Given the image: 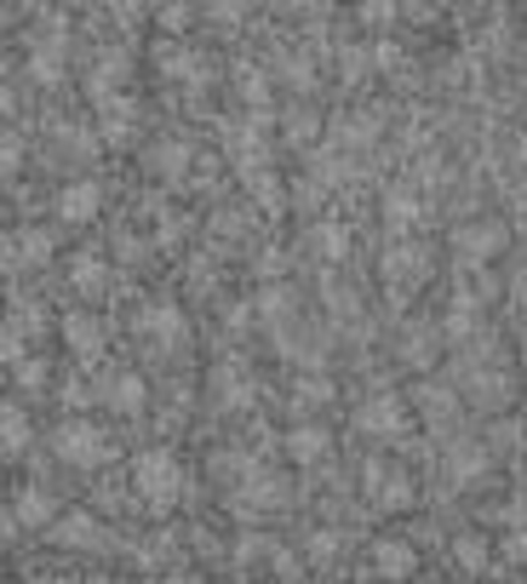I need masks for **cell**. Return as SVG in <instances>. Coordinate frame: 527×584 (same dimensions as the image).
Wrapping results in <instances>:
<instances>
[{"label": "cell", "instance_id": "1", "mask_svg": "<svg viewBox=\"0 0 527 584\" xmlns=\"http://www.w3.org/2000/svg\"><path fill=\"white\" fill-rule=\"evenodd\" d=\"M133 488H138V499H144L156 516L172 511V504L184 499V465H179V453H172V447H149V453H138Z\"/></svg>", "mask_w": 527, "mask_h": 584}, {"label": "cell", "instance_id": "2", "mask_svg": "<svg viewBox=\"0 0 527 584\" xmlns=\"http://www.w3.org/2000/svg\"><path fill=\"white\" fill-rule=\"evenodd\" d=\"M53 447H58V459L64 465H75V470H98L110 459V436L98 424H87V419H64L58 430H53Z\"/></svg>", "mask_w": 527, "mask_h": 584}, {"label": "cell", "instance_id": "3", "mask_svg": "<svg viewBox=\"0 0 527 584\" xmlns=\"http://www.w3.org/2000/svg\"><path fill=\"white\" fill-rule=\"evenodd\" d=\"M379 270H385L390 293H396V298H408L419 282H431V252L413 247V241H401V247H390L385 259H379Z\"/></svg>", "mask_w": 527, "mask_h": 584}, {"label": "cell", "instance_id": "4", "mask_svg": "<svg viewBox=\"0 0 527 584\" xmlns=\"http://www.w3.org/2000/svg\"><path fill=\"white\" fill-rule=\"evenodd\" d=\"M362 488H367V499L379 504V511H408V504H413V476L385 465V459H373L362 470Z\"/></svg>", "mask_w": 527, "mask_h": 584}, {"label": "cell", "instance_id": "5", "mask_svg": "<svg viewBox=\"0 0 527 584\" xmlns=\"http://www.w3.org/2000/svg\"><path fill=\"white\" fill-rule=\"evenodd\" d=\"M58 333H64L69 355H75L81 367L104 362V321H98V316H87V310H69V316L58 321Z\"/></svg>", "mask_w": 527, "mask_h": 584}, {"label": "cell", "instance_id": "6", "mask_svg": "<svg viewBox=\"0 0 527 584\" xmlns=\"http://www.w3.org/2000/svg\"><path fill=\"white\" fill-rule=\"evenodd\" d=\"M356 430H367V436H379V442H396L401 430H408V408H401V396H367L356 408Z\"/></svg>", "mask_w": 527, "mask_h": 584}, {"label": "cell", "instance_id": "7", "mask_svg": "<svg viewBox=\"0 0 527 584\" xmlns=\"http://www.w3.org/2000/svg\"><path fill=\"white\" fill-rule=\"evenodd\" d=\"M138 333L156 339L161 350H179V344L190 339V316H184L172 298H161V304H149V310L138 316Z\"/></svg>", "mask_w": 527, "mask_h": 584}, {"label": "cell", "instance_id": "8", "mask_svg": "<svg viewBox=\"0 0 527 584\" xmlns=\"http://www.w3.org/2000/svg\"><path fill=\"white\" fill-rule=\"evenodd\" d=\"M53 545L58 550H104L110 533H104V522H98L92 511H64L58 527H53Z\"/></svg>", "mask_w": 527, "mask_h": 584}, {"label": "cell", "instance_id": "9", "mask_svg": "<svg viewBox=\"0 0 527 584\" xmlns=\"http://www.w3.org/2000/svg\"><path fill=\"white\" fill-rule=\"evenodd\" d=\"M30 75L41 87H58L64 81V23L53 18L41 30V41H30Z\"/></svg>", "mask_w": 527, "mask_h": 584}, {"label": "cell", "instance_id": "10", "mask_svg": "<svg viewBox=\"0 0 527 584\" xmlns=\"http://www.w3.org/2000/svg\"><path fill=\"white\" fill-rule=\"evenodd\" d=\"M442 327H431V321H408V327H401V339H396V355H401V362H408V367H436V355H442Z\"/></svg>", "mask_w": 527, "mask_h": 584}, {"label": "cell", "instance_id": "11", "mask_svg": "<svg viewBox=\"0 0 527 584\" xmlns=\"http://www.w3.org/2000/svg\"><path fill=\"white\" fill-rule=\"evenodd\" d=\"M213 401L230 408V413L253 408V373H247V362H218L213 367Z\"/></svg>", "mask_w": 527, "mask_h": 584}, {"label": "cell", "instance_id": "12", "mask_svg": "<svg viewBox=\"0 0 527 584\" xmlns=\"http://www.w3.org/2000/svg\"><path fill=\"white\" fill-rule=\"evenodd\" d=\"M195 167V149L184 138H161V144H149V172L161 178V184H184Z\"/></svg>", "mask_w": 527, "mask_h": 584}, {"label": "cell", "instance_id": "13", "mask_svg": "<svg viewBox=\"0 0 527 584\" xmlns=\"http://www.w3.org/2000/svg\"><path fill=\"white\" fill-rule=\"evenodd\" d=\"M511 236H505V224H493V218H482V224H465V230H454V247L465 252L470 264H488L499 247H505Z\"/></svg>", "mask_w": 527, "mask_h": 584}, {"label": "cell", "instance_id": "14", "mask_svg": "<svg viewBox=\"0 0 527 584\" xmlns=\"http://www.w3.org/2000/svg\"><path fill=\"white\" fill-rule=\"evenodd\" d=\"M98 207H104V190H98L92 178H75V184L58 190V218L64 224H92Z\"/></svg>", "mask_w": 527, "mask_h": 584}, {"label": "cell", "instance_id": "15", "mask_svg": "<svg viewBox=\"0 0 527 584\" xmlns=\"http://www.w3.org/2000/svg\"><path fill=\"white\" fill-rule=\"evenodd\" d=\"M156 64H161L167 81H195V87L213 81V69H207V58H201L195 46H172V41H167L161 53H156Z\"/></svg>", "mask_w": 527, "mask_h": 584}, {"label": "cell", "instance_id": "16", "mask_svg": "<svg viewBox=\"0 0 527 584\" xmlns=\"http://www.w3.org/2000/svg\"><path fill=\"white\" fill-rule=\"evenodd\" d=\"M275 504H287V488L282 476H247V488L236 493V516H259V511H275Z\"/></svg>", "mask_w": 527, "mask_h": 584}, {"label": "cell", "instance_id": "17", "mask_svg": "<svg viewBox=\"0 0 527 584\" xmlns=\"http://www.w3.org/2000/svg\"><path fill=\"white\" fill-rule=\"evenodd\" d=\"M110 401L115 413H144V401H149V390H144V378L138 373H127V367H115V373H104V390H98Z\"/></svg>", "mask_w": 527, "mask_h": 584}, {"label": "cell", "instance_id": "18", "mask_svg": "<svg viewBox=\"0 0 527 584\" xmlns=\"http://www.w3.org/2000/svg\"><path fill=\"white\" fill-rule=\"evenodd\" d=\"M127 69H133V53L127 46H104V53L92 58V75H87V92H98V98H110V87H121L127 81Z\"/></svg>", "mask_w": 527, "mask_h": 584}, {"label": "cell", "instance_id": "19", "mask_svg": "<svg viewBox=\"0 0 527 584\" xmlns=\"http://www.w3.org/2000/svg\"><path fill=\"white\" fill-rule=\"evenodd\" d=\"M470 401H476V408H505V401H511V373L476 362L470 367Z\"/></svg>", "mask_w": 527, "mask_h": 584}, {"label": "cell", "instance_id": "20", "mask_svg": "<svg viewBox=\"0 0 527 584\" xmlns=\"http://www.w3.org/2000/svg\"><path fill=\"white\" fill-rule=\"evenodd\" d=\"M413 568H419V550L408 539H379L373 545V573L379 579H413Z\"/></svg>", "mask_w": 527, "mask_h": 584}, {"label": "cell", "instance_id": "21", "mask_svg": "<svg viewBox=\"0 0 527 584\" xmlns=\"http://www.w3.org/2000/svg\"><path fill=\"white\" fill-rule=\"evenodd\" d=\"M287 453H293V465H328L333 459V436L321 424H298L287 436Z\"/></svg>", "mask_w": 527, "mask_h": 584}, {"label": "cell", "instance_id": "22", "mask_svg": "<svg viewBox=\"0 0 527 584\" xmlns=\"http://www.w3.org/2000/svg\"><path fill=\"white\" fill-rule=\"evenodd\" d=\"M488 447H476V442H454L447 447V476L459 481V488H470V481H482L488 476Z\"/></svg>", "mask_w": 527, "mask_h": 584}, {"label": "cell", "instance_id": "23", "mask_svg": "<svg viewBox=\"0 0 527 584\" xmlns=\"http://www.w3.org/2000/svg\"><path fill=\"white\" fill-rule=\"evenodd\" d=\"M12 516H18L23 527H46V533H53L64 511L53 504V493H46V488H23V493H18V511H12Z\"/></svg>", "mask_w": 527, "mask_h": 584}, {"label": "cell", "instance_id": "24", "mask_svg": "<svg viewBox=\"0 0 527 584\" xmlns=\"http://www.w3.org/2000/svg\"><path fill=\"white\" fill-rule=\"evenodd\" d=\"M69 282H75V293H81V298H98V293L110 287V270H104L98 252H75V259H69Z\"/></svg>", "mask_w": 527, "mask_h": 584}, {"label": "cell", "instance_id": "25", "mask_svg": "<svg viewBox=\"0 0 527 584\" xmlns=\"http://www.w3.org/2000/svg\"><path fill=\"white\" fill-rule=\"evenodd\" d=\"M419 408H424V419H431V430H447V424H454V413H459V401H454V390L424 385L419 390Z\"/></svg>", "mask_w": 527, "mask_h": 584}, {"label": "cell", "instance_id": "26", "mask_svg": "<svg viewBox=\"0 0 527 584\" xmlns=\"http://www.w3.org/2000/svg\"><path fill=\"white\" fill-rule=\"evenodd\" d=\"M454 562L465 573H488L493 568V545L482 539V533H465V539H454Z\"/></svg>", "mask_w": 527, "mask_h": 584}, {"label": "cell", "instance_id": "27", "mask_svg": "<svg viewBox=\"0 0 527 584\" xmlns=\"http://www.w3.org/2000/svg\"><path fill=\"white\" fill-rule=\"evenodd\" d=\"M46 259H53V236H46V230L12 236V264H46Z\"/></svg>", "mask_w": 527, "mask_h": 584}, {"label": "cell", "instance_id": "28", "mask_svg": "<svg viewBox=\"0 0 527 584\" xmlns=\"http://www.w3.org/2000/svg\"><path fill=\"white\" fill-rule=\"evenodd\" d=\"M310 247L321 252V259H344L350 230H344V224H316V230H310Z\"/></svg>", "mask_w": 527, "mask_h": 584}, {"label": "cell", "instance_id": "29", "mask_svg": "<svg viewBox=\"0 0 527 584\" xmlns=\"http://www.w3.org/2000/svg\"><path fill=\"white\" fill-rule=\"evenodd\" d=\"M328 401H333V385H328V378H298V390H293V408H298V413L328 408Z\"/></svg>", "mask_w": 527, "mask_h": 584}, {"label": "cell", "instance_id": "30", "mask_svg": "<svg viewBox=\"0 0 527 584\" xmlns=\"http://www.w3.org/2000/svg\"><path fill=\"white\" fill-rule=\"evenodd\" d=\"M23 447H30V413L18 408H7V459H23Z\"/></svg>", "mask_w": 527, "mask_h": 584}, {"label": "cell", "instance_id": "31", "mask_svg": "<svg viewBox=\"0 0 527 584\" xmlns=\"http://www.w3.org/2000/svg\"><path fill=\"white\" fill-rule=\"evenodd\" d=\"M385 218H390V230H401V224H413V218H419L413 195H408V190H390V195H385Z\"/></svg>", "mask_w": 527, "mask_h": 584}, {"label": "cell", "instance_id": "32", "mask_svg": "<svg viewBox=\"0 0 527 584\" xmlns=\"http://www.w3.org/2000/svg\"><path fill=\"white\" fill-rule=\"evenodd\" d=\"M264 556H282V550H275V545L264 539V533H247V539L236 545V562H241V568H253V562H264Z\"/></svg>", "mask_w": 527, "mask_h": 584}, {"label": "cell", "instance_id": "33", "mask_svg": "<svg viewBox=\"0 0 527 584\" xmlns=\"http://www.w3.org/2000/svg\"><path fill=\"white\" fill-rule=\"evenodd\" d=\"M104 121H110V138H133V104H121V98H110L104 104Z\"/></svg>", "mask_w": 527, "mask_h": 584}, {"label": "cell", "instance_id": "34", "mask_svg": "<svg viewBox=\"0 0 527 584\" xmlns=\"http://www.w3.org/2000/svg\"><path fill=\"white\" fill-rule=\"evenodd\" d=\"M316 133H321V121H316L310 110H293V115H287V138H293V144H316Z\"/></svg>", "mask_w": 527, "mask_h": 584}, {"label": "cell", "instance_id": "35", "mask_svg": "<svg viewBox=\"0 0 527 584\" xmlns=\"http://www.w3.org/2000/svg\"><path fill=\"white\" fill-rule=\"evenodd\" d=\"M339 533H316V539H310V562H333V556H339Z\"/></svg>", "mask_w": 527, "mask_h": 584}, {"label": "cell", "instance_id": "36", "mask_svg": "<svg viewBox=\"0 0 527 584\" xmlns=\"http://www.w3.org/2000/svg\"><path fill=\"white\" fill-rule=\"evenodd\" d=\"M190 18H195L190 7H161V30H172V35H184V30H190Z\"/></svg>", "mask_w": 527, "mask_h": 584}, {"label": "cell", "instance_id": "37", "mask_svg": "<svg viewBox=\"0 0 527 584\" xmlns=\"http://www.w3.org/2000/svg\"><path fill=\"white\" fill-rule=\"evenodd\" d=\"M18 385L23 390H41L46 385V362H18Z\"/></svg>", "mask_w": 527, "mask_h": 584}, {"label": "cell", "instance_id": "38", "mask_svg": "<svg viewBox=\"0 0 527 584\" xmlns=\"http://www.w3.org/2000/svg\"><path fill=\"white\" fill-rule=\"evenodd\" d=\"M356 18H362V23H373V30H385V23L396 18V7H385V0H373V7H362Z\"/></svg>", "mask_w": 527, "mask_h": 584}, {"label": "cell", "instance_id": "39", "mask_svg": "<svg viewBox=\"0 0 527 584\" xmlns=\"http://www.w3.org/2000/svg\"><path fill=\"white\" fill-rule=\"evenodd\" d=\"M241 18H247V7H213V23H218V30H236Z\"/></svg>", "mask_w": 527, "mask_h": 584}, {"label": "cell", "instance_id": "40", "mask_svg": "<svg viewBox=\"0 0 527 584\" xmlns=\"http://www.w3.org/2000/svg\"><path fill=\"white\" fill-rule=\"evenodd\" d=\"M92 396H98V390H87V385H81V378H69V390H64V401H69V408H87V401H92Z\"/></svg>", "mask_w": 527, "mask_h": 584}, {"label": "cell", "instance_id": "41", "mask_svg": "<svg viewBox=\"0 0 527 584\" xmlns=\"http://www.w3.org/2000/svg\"><path fill=\"white\" fill-rule=\"evenodd\" d=\"M511 562H527V533H511V545H505Z\"/></svg>", "mask_w": 527, "mask_h": 584}, {"label": "cell", "instance_id": "42", "mask_svg": "<svg viewBox=\"0 0 527 584\" xmlns=\"http://www.w3.org/2000/svg\"><path fill=\"white\" fill-rule=\"evenodd\" d=\"M161 584H207V579H201V573H167Z\"/></svg>", "mask_w": 527, "mask_h": 584}, {"label": "cell", "instance_id": "43", "mask_svg": "<svg viewBox=\"0 0 527 584\" xmlns=\"http://www.w3.org/2000/svg\"><path fill=\"white\" fill-rule=\"evenodd\" d=\"M92 584H127V579H115V573H104V579H92Z\"/></svg>", "mask_w": 527, "mask_h": 584}]
</instances>
